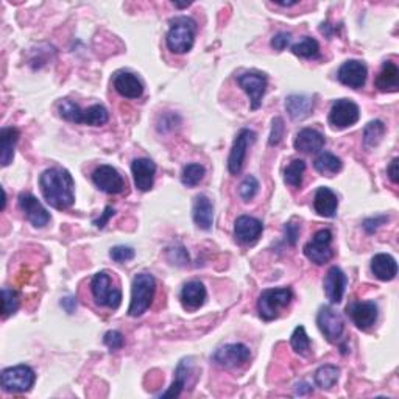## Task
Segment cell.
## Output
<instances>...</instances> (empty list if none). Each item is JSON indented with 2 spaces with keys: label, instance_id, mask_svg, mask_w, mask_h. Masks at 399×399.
Segmentation results:
<instances>
[{
  "label": "cell",
  "instance_id": "25",
  "mask_svg": "<svg viewBox=\"0 0 399 399\" xmlns=\"http://www.w3.org/2000/svg\"><path fill=\"white\" fill-rule=\"evenodd\" d=\"M19 130L14 127H5L0 130V162L3 167L10 166L14 158V149L19 140Z\"/></svg>",
  "mask_w": 399,
  "mask_h": 399
},
{
  "label": "cell",
  "instance_id": "22",
  "mask_svg": "<svg viewBox=\"0 0 399 399\" xmlns=\"http://www.w3.org/2000/svg\"><path fill=\"white\" fill-rule=\"evenodd\" d=\"M193 222L203 231H209L214 223V204L206 195H198L193 202Z\"/></svg>",
  "mask_w": 399,
  "mask_h": 399
},
{
  "label": "cell",
  "instance_id": "7",
  "mask_svg": "<svg viewBox=\"0 0 399 399\" xmlns=\"http://www.w3.org/2000/svg\"><path fill=\"white\" fill-rule=\"evenodd\" d=\"M91 292L98 306L109 309H117L120 306L122 292L117 287H113V279H111L108 272H98L92 278Z\"/></svg>",
  "mask_w": 399,
  "mask_h": 399
},
{
  "label": "cell",
  "instance_id": "19",
  "mask_svg": "<svg viewBox=\"0 0 399 399\" xmlns=\"http://www.w3.org/2000/svg\"><path fill=\"white\" fill-rule=\"evenodd\" d=\"M131 172H133L134 186H136L139 191L149 192L151 187H153L156 166L153 161L149 160V158H139V160H134L131 164Z\"/></svg>",
  "mask_w": 399,
  "mask_h": 399
},
{
  "label": "cell",
  "instance_id": "40",
  "mask_svg": "<svg viewBox=\"0 0 399 399\" xmlns=\"http://www.w3.org/2000/svg\"><path fill=\"white\" fill-rule=\"evenodd\" d=\"M134 255L136 253H134V250L131 248V246H125V245H117V246H114V248H111V251H109L111 259L119 262V263L131 261Z\"/></svg>",
  "mask_w": 399,
  "mask_h": 399
},
{
  "label": "cell",
  "instance_id": "34",
  "mask_svg": "<svg viewBox=\"0 0 399 399\" xmlns=\"http://www.w3.org/2000/svg\"><path fill=\"white\" fill-rule=\"evenodd\" d=\"M304 172H306V162L303 160H293L285 169L284 181L292 187H301Z\"/></svg>",
  "mask_w": 399,
  "mask_h": 399
},
{
  "label": "cell",
  "instance_id": "6",
  "mask_svg": "<svg viewBox=\"0 0 399 399\" xmlns=\"http://www.w3.org/2000/svg\"><path fill=\"white\" fill-rule=\"evenodd\" d=\"M34 380H36V373L28 365L5 368L0 374L2 389L8 393H25L34 385Z\"/></svg>",
  "mask_w": 399,
  "mask_h": 399
},
{
  "label": "cell",
  "instance_id": "8",
  "mask_svg": "<svg viewBox=\"0 0 399 399\" xmlns=\"http://www.w3.org/2000/svg\"><path fill=\"white\" fill-rule=\"evenodd\" d=\"M332 233L330 230H320L315 234L314 239L304 246V255L310 262L316 266H325L334 256L332 250Z\"/></svg>",
  "mask_w": 399,
  "mask_h": 399
},
{
  "label": "cell",
  "instance_id": "16",
  "mask_svg": "<svg viewBox=\"0 0 399 399\" xmlns=\"http://www.w3.org/2000/svg\"><path fill=\"white\" fill-rule=\"evenodd\" d=\"M19 206L23 211V214H25L28 222H30L33 226L44 228L45 225H49L50 214L47 213V209L38 202L36 197L32 195L30 192H22L21 193V195H19Z\"/></svg>",
  "mask_w": 399,
  "mask_h": 399
},
{
  "label": "cell",
  "instance_id": "12",
  "mask_svg": "<svg viewBox=\"0 0 399 399\" xmlns=\"http://www.w3.org/2000/svg\"><path fill=\"white\" fill-rule=\"evenodd\" d=\"M255 142H256L255 131L246 130V128L240 130L236 140H234V144H233L230 158H228V170H230L231 175H239L240 172H242L246 150H248V147Z\"/></svg>",
  "mask_w": 399,
  "mask_h": 399
},
{
  "label": "cell",
  "instance_id": "42",
  "mask_svg": "<svg viewBox=\"0 0 399 399\" xmlns=\"http://www.w3.org/2000/svg\"><path fill=\"white\" fill-rule=\"evenodd\" d=\"M103 342L111 351H117L125 345V338H123V336L119 331H108L107 334H105Z\"/></svg>",
  "mask_w": 399,
  "mask_h": 399
},
{
  "label": "cell",
  "instance_id": "52",
  "mask_svg": "<svg viewBox=\"0 0 399 399\" xmlns=\"http://www.w3.org/2000/svg\"><path fill=\"white\" fill-rule=\"evenodd\" d=\"M173 5H175V7H177V8H187V7H189L191 3H178V2H173Z\"/></svg>",
  "mask_w": 399,
  "mask_h": 399
},
{
  "label": "cell",
  "instance_id": "15",
  "mask_svg": "<svg viewBox=\"0 0 399 399\" xmlns=\"http://www.w3.org/2000/svg\"><path fill=\"white\" fill-rule=\"evenodd\" d=\"M346 312L362 331H367L376 325L379 315L378 304L374 301H354L346 308Z\"/></svg>",
  "mask_w": 399,
  "mask_h": 399
},
{
  "label": "cell",
  "instance_id": "5",
  "mask_svg": "<svg viewBox=\"0 0 399 399\" xmlns=\"http://www.w3.org/2000/svg\"><path fill=\"white\" fill-rule=\"evenodd\" d=\"M293 298V292L290 289H268L263 290L257 301V310L262 320L272 321L278 319L279 310L287 308Z\"/></svg>",
  "mask_w": 399,
  "mask_h": 399
},
{
  "label": "cell",
  "instance_id": "1",
  "mask_svg": "<svg viewBox=\"0 0 399 399\" xmlns=\"http://www.w3.org/2000/svg\"><path fill=\"white\" fill-rule=\"evenodd\" d=\"M41 192L45 202L55 209H69L75 202L74 178L66 169H47L39 177Z\"/></svg>",
  "mask_w": 399,
  "mask_h": 399
},
{
  "label": "cell",
  "instance_id": "41",
  "mask_svg": "<svg viewBox=\"0 0 399 399\" xmlns=\"http://www.w3.org/2000/svg\"><path fill=\"white\" fill-rule=\"evenodd\" d=\"M284 131H285L284 120L281 119V117H274L273 122H272V133H270L268 145L270 147L278 145L281 142V140H283V138H284Z\"/></svg>",
  "mask_w": 399,
  "mask_h": 399
},
{
  "label": "cell",
  "instance_id": "33",
  "mask_svg": "<svg viewBox=\"0 0 399 399\" xmlns=\"http://www.w3.org/2000/svg\"><path fill=\"white\" fill-rule=\"evenodd\" d=\"M384 134H385L384 122L380 120L369 122L365 127V130H363V145H365V149L371 150L374 147H378L380 144V140H382Z\"/></svg>",
  "mask_w": 399,
  "mask_h": 399
},
{
  "label": "cell",
  "instance_id": "2",
  "mask_svg": "<svg viewBox=\"0 0 399 399\" xmlns=\"http://www.w3.org/2000/svg\"><path fill=\"white\" fill-rule=\"evenodd\" d=\"M197 23L192 17L178 16L170 21V28L167 33V47L173 54H187L195 43Z\"/></svg>",
  "mask_w": 399,
  "mask_h": 399
},
{
  "label": "cell",
  "instance_id": "43",
  "mask_svg": "<svg viewBox=\"0 0 399 399\" xmlns=\"http://www.w3.org/2000/svg\"><path fill=\"white\" fill-rule=\"evenodd\" d=\"M284 231H285L287 244L293 246V245L296 244V240L299 237V231H301V226L296 225V223H293V222H289V223H285Z\"/></svg>",
  "mask_w": 399,
  "mask_h": 399
},
{
  "label": "cell",
  "instance_id": "18",
  "mask_svg": "<svg viewBox=\"0 0 399 399\" xmlns=\"http://www.w3.org/2000/svg\"><path fill=\"white\" fill-rule=\"evenodd\" d=\"M262 231V222L250 215H240L236 220V225H234V237H236L237 242L244 245L255 244L261 237Z\"/></svg>",
  "mask_w": 399,
  "mask_h": 399
},
{
  "label": "cell",
  "instance_id": "35",
  "mask_svg": "<svg viewBox=\"0 0 399 399\" xmlns=\"http://www.w3.org/2000/svg\"><path fill=\"white\" fill-rule=\"evenodd\" d=\"M290 345L293 351L298 353L299 356L308 357L310 354V338L308 336L306 330H304V326L295 327V331H293L290 337Z\"/></svg>",
  "mask_w": 399,
  "mask_h": 399
},
{
  "label": "cell",
  "instance_id": "36",
  "mask_svg": "<svg viewBox=\"0 0 399 399\" xmlns=\"http://www.w3.org/2000/svg\"><path fill=\"white\" fill-rule=\"evenodd\" d=\"M292 52L299 58H315L320 54V44L314 38L304 36L299 43L292 45Z\"/></svg>",
  "mask_w": 399,
  "mask_h": 399
},
{
  "label": "cell",
  "instance_id": "31",
  "mask_svg": "<svg viewBox=\"0 0 399 399\" xmlns=\"http://www.w3.org/2000/svg\"><path fill=\"white\" fill-rule=\"evenodd\" d=\"M342 160L337 158L336 155L330 153V151H323L314 162V167L319 173L325 175V177H334V175L338 173L342 170Z\"/></svg>",
  "mask_w": 399,
  "mask_h": 399
},
{
  "label": "cell",
  "instance_id": "45",
  "mask_svg": "<svg viewBox=\"0 0 399 399\" xmlns=\"http://www.w3.org/2000/svg\"><path fill=\"white\" fill-rule=\"evenodd\" d=\"M169 255H173L175 257H169L172 263H177V266H184L186 262H189V255L186 253L184 248H173L169 251Z\"/></svg>",
  "mask_w": 399,
  "mask_h": 399
},
{
  "label": "cell",
  "instance_id": "24",
  "mask_svg": "<svg viewBox=\"0 0 399 399\" xmlns=\"http://www.w3.org/2000/svg\"><path fill=\"white\" fill-rule=\"evenodd\" d=\"M314 98L308 96H298L293 94L285 98V109L289 113L290 119L293 120H303L312 114L314 111Z\"/></svg>",
  "mask_w": 399,
  "mask_h": 399
},
{
  "label": "cell",
  "instance_id": "49",
  "mask_svg": "<svg viewBox=\"0 0 399 399\" xmlns=\"http://www.w3.org/2000/svg\"><path fill=\"white\" fill-rule=\"evenodd\" d=\"M398 164H399V160L398 158H395V160L390 162L389 169H387V173H389V178L391 180L393 184H398V175H399L398 173Z\"/></svg>",
  "mask_w": 399,
  "mask_h": 399
},
{
  "label": "cell",
  "instance_id": "46",
  "mask_svg": "<svg viewBox=\"0 0 399 399\" xmlns=\"http://www.w3.org/2000/svg\"><path fill=\"white\" fill-rule=\"evenodd\" d=\"M387 220H389V217L387 215H380V217H376V219H367L365 222H363V228H365L367 233L373 234L380 225H384Z\"/></svg>",
  "mask_w": 399,
  "mask_h": 399
},
{
  "label": "cell",
  "instance_id": "30",
  "mask_svg": "<svg viewBox=\"0 0 399 399\" xmlns=\"http://www.w3.org/2000/svg\"><path fill=\"white\" fill-rule=\"evenodd\" d=\"M191 359H183L180 362V365L177 367V371H175V380L172 387L167 391H164L160 395V398H177L181 395V391L186 387V380L187 376H189L191 373Z\"/></svg>",
  "mask_w": 399,
  "mask_h": 399
},
{
  "label": "cell",
  "instance_id": "11",
  "mask_svg": "<svg viewBox=\"0 0 399 399\" xmlns=\"http://www.w3.org/2000/svg\"><path fill=\"white\" fill-rule=\"evenodd\" d=\"M316 325H319L321 334L326 337L327 342L337 343L343 336V331H345L343 319L331 308L325 306L319 310V315H316Z\"/></svg>",
  "mask_w": 399,
  "mask_h": 399
},
{
  "label": "cell",
  "instance_id": "50",
  "mask_svg": "<svg viewBox=\"0 0 399 399\" xmlns=\"http://www.w3.org/2000/svg\"><path fill=\"white\" fill-rule=\"evenodd\" d=\"M310 390H312V389H310V385L306 384V382H301V384L296 385V393H298V395H303V393L310 391Z\"/></svg>",
  "mask_w": 399,
  "mask_h": 399
},
{
  "label": "cell",
  "instance_id": "27",
  "mask_svg": "<svg viewBox=\"0 0 399 399\" xmlns=\"http://www.w3.org/2000/svg\"><path fill=\"white\" fill-rule=\"evenodd\" d=\"M314 208L316 211V214H320L321 217H330L331 219V217L336 215L338 208L337 195L330 189V187H320L315 193Z\"/></svg>",
  "mask_w": 399,
  "mask_h": 399
},
{
  "label": "cell",
  "instance_id": "38",
  "mask_svg": "<svg viewBox=\"0 0 399 399\" xmlns=\"http://www.w3.org/2000/svg\"><path fill=\"white\" fill-rule=\"evenodd\" d=\"M19 309V295L13 289H2V315L3 319L13 315Z\"/></svg>",
  "mask_w": 399,
  "mask_h": 399
},
{
  "label": "cell",
  "instance_id": "13",
  "mask_svg": "<svg viewBox=\"0 0 399 399\" xmlns=\"http://www.w3.org/2000/svg\"><path fill=\"white\" fill-rule=\"evenodd\" d=\"M237 83L248 94L251 109H257L262 105V97L267 89V77L261 72H245L237 77Z\"/></svg>",
  "mask_w": 399,
  "mask_h": 399
},
{
  "label": "cell",
  "instance_id": "21",
  "mask_svg": "<svg viewBox=\"0 0 399 399\" xmlns=\"http://www.w3.org/2000/svg\"><path fill=\"white\" fill-rule=\"evenodd\" d=\"M325 293L326 298L330 299L331 304H338L342 301L345 287H346V274L338 267L330 268L325 278Z\"/></svg>",
  "mask_w": 399,
  "mask_h": 399
},
{
  "label": "cell",
  "instance_id": "4",
  "mask_svg": "<svg viewBox=\"0 0 399 399\" xmlns=\"http://www.w3.org/2000/svg\"><path fill=\"white\" fill-rule=\"evenodd\" d=\"M156 292V279L149 273H139L133 278L131 301L128 315L140 316L151 306Z\"/></svg>",
  "mask_w": 399,
  "mask_h": 399
},
{
  "label": "cell",
  "instance_id": "14",
  "mask_svg": "<svg viewBox=\"0 0 399 399\" xmlns=\"http://www.w3.org/2000/svg\"><path fill=\"white\" fill-rule=\"evenodd\" d=\"M92 183L105 193H122L125 191V180L113 166H100L92 173Z\"/></svg>",
  "mask_w": 399,
  "mask_h": 399
},
{
  "label": "cell",
  "instance_id": "37",
  "mask_svg": "<svg viewBox=\"0 0 399 399\" xmlns=\"http://www.w3.org/2000/svg\"><path fill=\"white\" fill-rule=\"evenodd\" d=\"M204 173H206V170L202 164H187L183 169V173H181V183L187 187H195L202 183Z\"/></svg>",
  "mask_w": 399,
  "mask_h": 399
},
{
  "label": "cell",
  "instance_id": "23",
  "mask_svg": "<svg viewBox=\"0 0 399 399\" xmlns=\"http://www.w3.org/2000/svg\"><path fill=\"white\" fill-rule=\"evenodd\" d=\"M326 144L325 136L320 131L314 130V128H304L299 131L295 138V149L303 153H316L320 151Z\"/></svg>",
  "mask_w": 399,
  "mask_h": 399
},
{
  "label": "cell",
  "instance_id": "29",
  "mask_svg": "<svg viewBox=\"0 0 399 399\" xmlns=\"http://www.w3.org/2000/svg\"><path fill=\"white\" fill-rule=\"evenodd\" d=\"M376 87L382 92H396L399 89V69L395 63L385 61L376 78Z\"/></svg>",
  "mask_w": 399,
  "mask_h": 399
},
{
  "label": "cell",
  "instance_id": "17",
  "mask_svg": "<svg viewBox=\"0 0 399 399\" xmlns=\"http://www.w3.org/2000/svg\"><path fill=\"white\" fill-rule=\"evenodd\" d=\"M368 75V69L365 64L357 60H349L340 66L337 72V78L342 85L353 87V89H360L365 85Z\"/></svg>",
  "mask_w": 399,
  "mask_h": 399
},
{
  "label": "cell",
  "instance_id": "48",
  "mask_svg": "<svg viewBox=\"0 0 399 399\" xmlns=\"http://www.w3.org/2000/svg\"><path fill=\"white\" fill-rule=\"evenodd\" d=\"M61 306L63 309L66 310V312L70 315V314H74L75 312V309H77V299H75L74 296H66V298H63L61 299Z\"/></svg>",
  "mask_w": 399,
  "mask_h": 399
},
{
  "label": "cell",
  "instance_id": "32",
  "mask_svg": "<svg viewBox=\"0 0 399 399\" xmlns=\"http://www.w3.org/2000/svg\"><path fill=\"white\" fill-rule=\"evenodd\" d=\"M340 368L336 365H323L315 371V384L321 390H331L337 384Z\"/></svg>",
  "mask_w": 399,
  "mask_h": 399
},
{
  "label": "cell",
  "instance_id": "10",
  "mask_svg": "<svg viewBox=\"0 0 399 399\" xmlns=\"http://www.w3.org/2000/svg\"><path fill=\"white\" fill-rule=\"evenodd\" d=\"M359 107L349 98H340L332 103L330 111V123L336 128H348L359 120Z\"/></svg>",
  "mask_w": 399,
  "mask_h": 399
},
{
  "label": "cell",
  "instance_id": "20",
  "mask_svg": "<svg viewBox=\"0 0 399 399\" xmlns=\"http://www.w3.org/2000/svg\"><path fill=\"white\" fill-rule=\"evenodd\" d=\"M114 89L125 98H139L144 94L142 81L138 78L136 74L120 70L113 77Z\"/></svg>",
  "mask_w": 399,
  "mask_h": 399
},
{
  "label": "cell",
  "instance_id": "26",
  "mask_svg": "<svg viewBox=\"0 0 399 399\" xmlns=\"http://www.w3.org/2000/svg\"><path fill=\"white\" fill-rule=\"evenodd\" d=\"M206 287L200 281H191L181 290L180 299L186 309H198L206 301Z\"/></svg>",
  "mask_w": 399,
  "mask_h": 399
},
{
  "label": "cell",
  "instance_id": "28",
  "mask_svg": "<svg viewBox=\"0 0 399 399\" xmlns=\"http://www.w3.org/2000/svg\"><path fill=\"white\" fill-rule=\"evenodd\" d=\"M371 272L380 281H391L398 274V263L395 257L379 253L371 259Z\"/></svg>",
  "mask_w": 399,
  "mask_h": 399
},
{
  "label": "cell",
  "instance_id": "44",
  "mask_svg": "<svg viewBox=\"0 0 399 399\" xmlns=\"http://www.w3.org/2000/svg\"><path fill=\"white\" fill-rule=\"evenodd\" d=\"M290 33H285V32H281L278 34H274V36L272 38V47L274 50H278V52H283L287 45L290 44Z\"/></svg>",
  "mask_w": 399,
  "mask_h": 399
},
{
  "label": "cell",
  "instance_id": "9",
  "mask_svg": "<svg viewBox=\"0 0 399 399\" xmlns=\"http://www.w3.org/2000/svg\"><path fill=\"white\" fill-rule=\"evenodd\" d=\"M251 357V351L244 343H230L223 345L215 349L213 354V362L223 368H236L244 365V363Z\"/></svg>",
  "mask_w": 399,
  "mask_h": 399
},
{
  "label": "cell",
  "instance_id": "3",
  "mask_svg": "<svg viewBox=\"0 0 399 399\" xmlns=\"http://www.w3.org/2000/svg\"><path fill=\"white\" fill-rule=\"evenodd\" d=\"M58 111L60 116L67 122L74 123H85V125L91 127H100L105 125L108 122L109 114L108 109L103 105H92L91 108L81 109L77 103H74L72 100H63L58 105Z\"/></svg>",
  "mask_w": 399,
  "mask_h": 399
},
{
  "label": "cell",
  "instance_id": "51",
  "mask_svg": "<svg viewBox=\"0 0 399 399\" xmlns=\"http://www.w3.org/2000/svg\"><path fill=\"white\" fill-rule=\"evenodd\" d=\"M298 2H278L277 5H279V7H293V5H296Z\"/></svg>",
  "mask_w": 399,
  "mask_h": 399
},
{
  "label": "cell",
  "instance_id": "47",
  "mask_svg": "<svg viewBox=\"0 0 399 399\" xmlns=\"http://www.w3.org/2000/svg\"><path fill=\"white\" fill-rule=\"evenodd\" d=\"M116 214V211L114 208H111V206H107V209H105V213L98 217L97 220H94V225H96V228H100V230H103L105 226H107V223L108 220L111 219Z\"/></svg>",
  "mask_w": 399,
  "mask_h": 399
},
{
  "label": "cell",
  "instance_id": "39",
  "mask_svg": "<svg viewBox=\"0 0 399 399\" xmlns=\"http://www.w3.org/2000/svg\"><path fill=\"white\" fill-rule=\"evenodd\" d=\"M257 191H259V181H257L253 175H248L239 186V195L242 197L244 202H250L256 197Z\"/></svg>",
  "mask_w": 399,
  "mask_h": 399
}]
</instances>
